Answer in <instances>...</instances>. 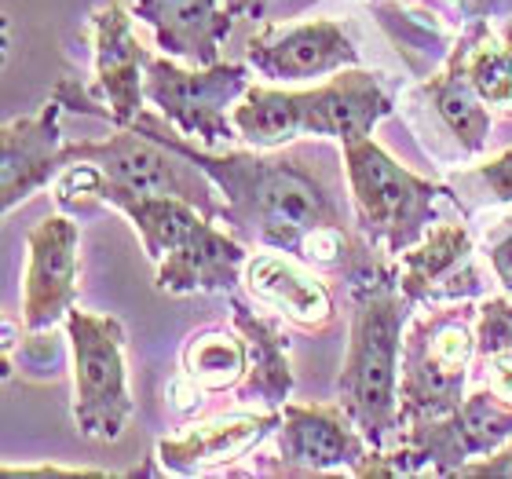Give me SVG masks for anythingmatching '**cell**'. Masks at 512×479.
<instances>
[{"instance_id":"7a4b0ae2","label":"cell","mask_w":512,"mask_h":479,"mask_svg":"<svg viewBox=\"0 0 512 479\" xmlns=\"http://www.w3.org/2000/svg\"><path fill=\"white\" fill-rule=\"evenodd\" d=\"M352 337L337 381V403L374 450L399 443V362L410 311L417 308L395 282V267L352 282Z\"/></svg>"},{"instance_id":"e0dca14e","label":"cell","mask_w":512,"mask_h":479,"mask_svg":"<svg viewBox=\"0 0 512 479\" xmlns=\"http://www.w3.org/2000/svg\"><path fill=\"white\" fill-rule=\"evenodd\" d=\"M282 425V410L264 414H227L191 425L180 436H169L158 443V461L176 476H194L220 465H235L249 458L275 428Z\"/></svg>"},{"instance_id":"ac0fdd59","label":"cell","mask_w":512,"mask_h":479,"mask_svg":"<svg viewBox=\"0 0 512 479\" xmlns=\"http://www.w3.org/2000/svg\"><path fill=\"white\" fill-rule=\"evenodd\" d=\"M132 15L154 30L161 52L194 66L220 63V44L235 22L220 0H132Z\"/></svg>"},{"instance_id":"9a60e30c","label":"cell","mask_w":512,"mask_h":479,"mask_svg":"<svg viewBox=\"0 0 512 479\" xmlns=\"http://www.w3.org/2000/svg\"><path fill=\"white\" fill-rule=\"evenodd\" d=\"M66 103L52 96L33 118L8 121L0 132V191H4V213H11L19 202H26L33 191H41L44 183L63 165V136H59V114Z\"/></svg>"},{"instance_id":"4dcf8cb0","label":"cell","mask_w":512,"mask_h":479,"mask_svg":"<svg viewBox=\"0 0 512 479\" xmlns=\"http://www.w3.org/2000/svg\"><path fill=\"white\" fill-rule=\"evenodd\" d=\"M502 41H505V48L512 52V19L505 22V30H502Z\"/></svg>"},{"instance_id":"7c38bea8","label":"cell","mask_w":512,"mask_h":479,"mask_svg":"<svg viewBox=\"0 0 512 479\" xmlns=\"http://www.w3.org/2000/svg\"><path fill=\"white\" fill-rule=\"evenodd\" d=\"M370 443L352 425L344 406H282V425L275 428V465L267 472L311 476L330 469H359L370 454Z\"/></svg>"},{"instance_id":"2e32d148","label":"cell","mask_w":512,"mask_h":479,"mask_svg":"<svg viewBox=\"0 0 512 479\" xmlns=\"http://www.w3.org/2000/svg\"><path fill=\"white\" fill-rule=\"evenodd\" d=\"M246 289L253 293L256 304L282 315L286 322L300 330H326L333 322V297L330 286L319 278L315 267L278 249H264L246 260Z\"/></svg>"},{"instance_id":"9c48e42d","label":"cell","mask_w":512,"mask_h":479,"mask_svg":"<svg viewBox=\"0 0 512 479\" xmlns=\"http://www.w3.org/2000/svg\"><path fill=\"white\" fill-rule=\"evenodd\" d=\"M74 161H92L99 165L103 180L110 187L132 194H172V198H187L202 213L213 216V198L205 194V183L187 172L191 161L180 158L158 139L143 136L136 128H118L107 139H85V143H66L63 165Z\"/></svg>"},{"instance_id":"5b68a950","label":"cell","mask_w":512,"mask_h":479,"mask_svg":"<svg viewBox=\"0 0 512 479\" xmlns=\"http://www.w3.org/2000/svg\"><path fill=\"white\" fill-rule=\"evenodd\" d=\"M472 359H480V352L469 300L428 304L417 319L406 322L399 362V432L454 414L465 403Z\"/></svg>"},{"instance_id":"cb8c5ba5","label":"cell","mask_w":512,"mask_h":479,"mask_svg":"<svg viewBox=\"0 0 512 479\" xmlns=\"http://www.w3.org/2000/svg\"><path fill=\"white\" fill-rule=\"evenodd\" d=\"M476 180L491 191V202L512 205V150H502L494 158L476 165Z\"/></svg>"},{"instance_id":"52a82bcc","label":"cell","mask_w":512,"mask_h":479,"mask_svg":"<svg viewBox=\"0 0 512 479\" xmlns=\"http://www.w3.org/2000/svg\"><path fill=\"white\" fill-rule=\"evenodd\" d=\"M66 337L74 352V421L81 436L114 443L136 414L125 370V326L110 315L70 308Z\"/></svg>"},{"instance_id":"30bf717a","label":"cell","mask_w":512,"mask_h":479,"mask_svg":"<svg viewBox=\"0 0 512 479\" xmlns=\"http://www.w3.org/2000/svg\"><path fill=\"white\" fill-rule=\"evenodd\" d=\"M246 63L271 85H297L359 66V48L341 22L304 19L253 33L246 41Z\"/></svg>"},{"instance_id":"3957f363","label":"cell","mask_w":512,"mask_h":479,"mask_svg":"<svg viewBox=\"0 0 512 479\" xmlns=\"http://www.w3.org/2000/svg\"><path fill=\"white\" fill-rule=\"evenodd\" d=\"M99 202L114 205L132 220L154 264V286L161 293H235L246 275L249 253L242 238L220 231L213 216L187 198L132 194L99 180Z\"/></svg>"},{"instance_id":"4316f807","label":"cell","mask_w":512,"mask_h":479,"mask_svg":"<svg viewBox=\"0 0 512 479\" xmlns=\"http://www.w3.org/2000/svg\"><path fill=\"white\" fill-rule=\"evenodd\" d=\"M487 388L498 399L512 403V352H498L487 359Z\"/></svg>"},{"instance_id":"ba28073f","label":"cell","mask_w":512,"mask_h":479,"mask_svg":"<svg viewBox=\"0 0 512 479\" xmlns=\"http://www.w3.org/2000/svg\"><path fill=\"white\" fill-rule=\"evenodd\" d=\"M249 70H253L249 63H216L202 66V70H183L172 55H150L143 92L180 136L220 150L224 143L238 139L227 107H235L238 99L246 96Z\"/></svg>"},{"instance_id":"ffe728a7","label":"cell","mask_w":512,"mask_h":479,"mask_svg":"<svg viewBox=\"0 0 512 479\" xmlns=\"http://www.w3.org/2000/svg\"><path fill=\"white\" fill-rule=\"evenodd\" d=\"M231 297V315H235L238 333L246 337L249 348V373L246 392L264 399L267 406H286L293 392V366H289V337L282 326V315H264V311L246 308L235 293Z\"/></svg>"},{"instance_id":"d6986e66","label":"cell","mask_w":512,"mask_h":479,"mask_svg":"<svg viewBox=\"0 0 512 479\" xmlns=\"http://www.w3.org/2000/svg\"><path fill=\"white\" fill-rule=\"evenodd\" d=\"M465 52H469V37L461 33V41L450 48L443 70L421 85V96L428 99L432 114L447 128V136L454 139V147L461 154H480L487 136H491V110L480 99V92L472 88L469 70H465Z\"/></svg>"},{"instance_id":"8992f818","label":"cell","mask_w":512,"mask_h":479,"mask_svg":"<svg viewBox=\"0 0 512 479\" xmlns=\"http://www.w3.org/2000/svg\"><path fill=\"white\" fill-rule=\"evenodd\" d=\"M344 176L359 235L388 260L428 235V227L436 224L439 198L450 194L443 183L399 165L370 136L344 147Z\"/></svg>"},{"instance_id":"d4e9b609","label":"cell","mask_w":512,"mask_h":479,"mask_svg":"<svg viewBox=\"0 0 512 479\" xmlns=\"http://www.w3.org/2000/svg\"><path fill=\"white\" fill-rule=\"evenodd\" d=\"M487 264H491L494 278L502 282L505 293H512V216H505L487 235Z\"/></svg>"},{"instance_id":"8fae6325","label":"cell","mask_w":512,"mask_h":479,"mask_svg":"<svg viewBox=\"0 0 512 479\" xmlns=\"http://www.w3.org/2000/svg\"><path fill=\"white\" fill-rule=\"evenodd\" d=\"M77 245L81 227L55 213L26 235V275H22V330L44 333L66 322L77 308Z\"/></svg>"},{"instance_id":"484cf974","label":"cell","mask_w":512,"mask_h":479,"mask_svg":"<svg viewBox=\"0 0 512 479\" xmlns=\"http://www.w3.org/2000/svg\"><path fill=\"white\" fill-rule=\"evenodd\" d=\"M458 476H509L512 479V439L487 454V458H472L458 469Z\"/></svg>"},{"instance_id":"7402d4cb","label":"cell","mask_w":512,"mask_h":479,"mask_svg":"<svg viewBox=\"0 0 512 479\" xmlns=\"http://www.w3.org/2000/svg\"><path fill=\"white\" fill-rule=\"evenodd\" d=\"M465 37H469L465 70H469L472 88L491 110L512 114V52L505 48V41L494 37L487 19H472Z\"/></svg>"},{"instance_id":"4fadbf2b","label":"cell","mask_w":512,"mask_h":479,"mask_svg":"<svg viewBox=\"0 0 512 479\" xmlns=\"http://www.w3.org/2000/svg\"><path fill=\"white\" fill-rule=\"evenodd\" d=\"M395 282L417 308L480 297L483 278L476 271V242L469 227L461 220L432 224L421 242L395 256Z\"/></svg>"},{"instance_id":"83f0119b","label":"cell","mask_w":512,"mask_h":479,"mask_svg":"<svg viewBox=\"0 0 512 479\" xmlns=\"http://www.w3.org/2000/svg\"><path fill=\"white\" fill-rule=\"evenodd\" d=\"M4 476L8 479H19V476H103L99 469H59V465H44V469H15V465H8L4 469Z\"/></svg>"},{"instance_id":"603a6c76","label":"cell","mask_w":512,"mask_h":479,"mask_svg":"<svg viewBox=\"0 0 512 479\" xmlns=\"http://www.w3.org/2000/svg\"><path fill=\"white\" fill-rule=\"evenodd\" d=\"M476 352L491 359L498 352H512V293L487 297L476 311Z\"/></svg>"},{"instance_id":"44dd1931","label":"cell","mask_w":512,"mask_h":479,"mask_svg":"<svg viewBox=\"0 0 512 479\" xmlns=\"http://www.w3.org/2000/svg\"><path fill=\"white\" fill-rule=\"evenodd\" d=\"M249 373V348L242 333L231 330H202L194 333L183 348V377L198 392H231L246 384Z\"/></svg>"},{"instance_id":"6da1fadb","label":"cell","mask_w":512,"mask_h":479,"mask_svg":"<svg viewBox=\"0 0 512 479\" xmlns=\"http://www.w3.org/2000/svg\"><path fill=\"white\" fill-rule=\"evenodd\" d=\"M132 128L191 161V169L220 191V216L231 231L260 249H278L300 260L311 235L355 227L352 198H344V154L337 158L322 143L293 150H213L198 147L147 110Z\"/></svg>"},{"instance_id":"277c9868","label":"cell","mask_w":512,"mask_h":479,"mask_svg":"<svg viewBox=\"0 0 512 479\" xmlns=\"http://www.w3.org/2000/svg\"><path fill=\"white\" fill-rule=\"evenodd\" d=\"M392 114V96L370 70H341L315 88H264L249 85L231 107L238 139L253 150L289 147L304 136H333L348 143L374 136V128Z\"/></svg>"},{"instance_id":"f1b7e54d","label":"cell","mask_w":512,"mask_h":479,"mask_svg":"<svg viewBox=\"0 0 512 479\" xmlns=\"http://www.w3.org/2000/svg\"><path fill=\"white\" fill-rule=\"evenodd\" d=\"M271 0H224V8L235 15V19H264V11Z\"/></svg>"},{"instance_id":"5bb4252c","label":"cell","mask_w":512,"mask_h":479,"mask_svg":"<svg viewBox=\"0 0 512 479\" xmlns=\"http://www.w3.org/2000/svg\"><path fill=\"white\" fill-rule=\"evenodd\" d=\"M132 8L110 0L92 11V48H96V92L107 99L114 128H132L143 114V81H147V48L132 33Z\"/></svg>"},{"instance_id":"f546056e","label":"cell","mask_w":512,"mask_h":479,"mask_svg":"<svg viewBox=\"0 0 512 479\" xmlns=\"http://www.w3.org/2000/svg\"><path fill=\"white\" fill-rule=\"evenodd\" d=\"M469 8L476 19H483V15H491V11L498 8V0H469Z\"/></svg>"}]
</instances>
